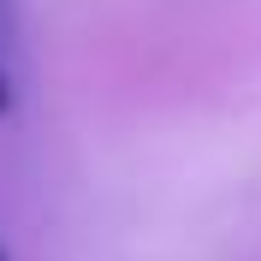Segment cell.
<instances>
[{"mask_svg":"<svg viewBox=\"0 0 261 261\" xmlns=\"http://www.w3.org/2000/svg\"><path fill=\"white\" fill-rule=\"evenodd\" d=\"M12 30H18V18H12V0H0V48H12Z\"/></svg>","mask_w":261,"mask_h":261,"instance_id":"6da1fadb","label":"cell"},{"mask_svg":"<svg viewBox=\"0 0 261 261\" xmlns=\"http://www.w3.org/2000/svg\"><path fill=\"white\" fill-rule=\"evenodd\" d=\"M12 113V77H6V65H0V119Z\"/></svg>","mask_w":261,"mask_h":261,"instance_id":"7a4b0ae2","label":"cell"},{"mask_svg":"<svg viewBox=\"0 0 261 261\" xmlns=\"http://www.w3.org/2000/svg\"><path fill=\"white\" fill-rule=\"evenodd\" d=\"M0 261H12V255H6V249H0Z\"/></svg>","mask_w":261,"mask_h":261,"instance_id":"3957f363","label":"cell"}]
</instances>
